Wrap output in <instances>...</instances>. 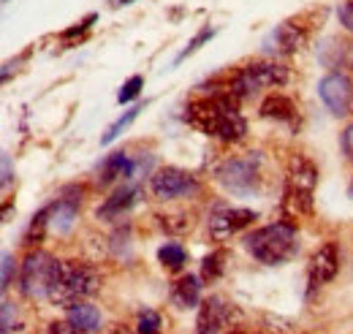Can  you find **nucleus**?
Listing matches in <instances>:
<instances>
[{"mask_svg": "<svg viewBox=\"0 0 353 334\" xmlns=\"http://www.w3.org/2000/svg\"><path fill=\"white\" fill-rule=\"evenodd\" d=\"M114 6H128V3H133V0H112Z\"/></svg>", "mask_w": 353, "mask_h": 334, "instance_id": "72a5a7b5", "label": "nucleus"}, {"mask_svg": "<svg viewBox=\"0 0 353 334\" xmlns=\"http://www.w3.org/2000/svg\"><path fill=\"white\" fill-rule=\"evenodd\" d=\"M210 39H212V28H204V30H201V33H199V36H196L193 41L188 43V49H185V52H182V55H179L176 60H182V57H188L190 52H196V49H199L201 43H204V41H210Z\"/></svg>", "mask_w": 353, "mask_h": 334, "instance_id": "bb28decb", "label": "nucleus"}, {"mask_svg": "<svg viewBox=\"0 0 353 334\" xmlns=\"http://www.w3.org/2000/svg\"><path fill=\"white\" fill-rule=\"evenodd\" d=\"M139 112H141V106H133V109H128V112H125L114 126L106 128V133L101 136V144H112V141H114V139H117V136H120V133H123V130L136 120V115H139Z\"/></svg>", "mask_w": 353, "mask_h": 334, "instance_id": "5701e85b", "label": "nucleus"}, {"mask_svg": "<svg viewBox=\"0 0 353 334\" xmlns=\"http://www.w3.org/2000/svg\"><path fill=\"white\" fill-rule=\"evenodd\" d=\"M136 199H139V188H120V190H114L106 202H103V207H98V217H103V220H112V217H120L125 209H131L136 204Z\"/></svg>", "mask_w": 353, "mask_h": 334, "instance_id": "dca6fc26", "label": "nucleus"}, {"mask_svg": "<svg viewBox=\"0 0 353 334\" xmlns=\"http://www.w3.org/2000/svg\"><path fill=\"white\" fill-rule=\"evenodd\" d=\"M351 112H353V109H351Z\"/></svg>", "mask_w": 353, "mask_h": 334, "instance_id": "e433bc0d", "label": "nucleus"}, {"mask_svg": "<svg viewBox=\"0 0 353 334\" xmlns=\"http://www.w3.org/2000/svg\"><path fill=\"white\" fill-rule=\"evenodd\" d=\"M340 22L345 25V30L353 33V0H348L345 6H340Z\"/></svg>", "mask_w": 353, "mask_h": 334, "instance_id": "2f4dec72", "label": "nucleus"}, {"mask_svg": "<svg viewBox=\"0 0 353 334\" xmlns=\"http://www.w3.org/2000/svg\"><path fill=\"white\" fill-rule=\"evenodd\" d=\"M114 334H128V332H123V329H117V332H114Z\"/></svg>", "mask_w": 353, "mask_h": 334, "instance_id": "c9c22d12", "label": "nucleus"}, {"mask_svg": "<svg viewBox=\"0 0 353 334\" xmlns=\"http://www.w3.org/2000/svg\"><path fill=\"white\" fill-rule=\"evenodd\" d=\"M52 264H54V258L46 255L44 250L28 253V258L22 264V277H19L25 296H41V293H46L49 275H52Z\"/></svg>", "mask_w": 353, "mask_h": 334, "instance_id": "9d476101", "label": "nucleus"}, {"mask_svg": "<svg viewBox=\"0 0 353 334\" xmlns=\"http://www.w3.org/2000/svg\"><path fill=\"white\" fill-rule=\"evenodd\" d=\"M340 144H343V153H345V158L353 161V123L351 126H345L343 130V139H340Z\"/></svg>", "mask_w": 353, "mask_h": 334, "instance_id": "c85d7f7f", "label": "nucleus"}, {"mask_svg": "<svg viewBox=\"0 0 353 334\" xmlns=\"http://www.w3.org/2000/svg\"><path fill=\"white\" fill-rule=\"evenodd\" d=\"M223 261H225V253L223 250L212 253V255L204 258V264H201V275H204V280H218V277H221Z\"/></svg>", "mask_w": 353, "mask_h": 334, "instance_id": "b1692460", "label": "nucleus"}, {"mask_svg": "<svg viewBox=\"0 0 353 334\" xmlns=\"http://www.w3.org/2000/svg\"><path fill=\"white\" fill-rule=\"evenodd\" d=\"M101 288V275L92 264L85 261H54L52 264V275H49V286L46 296L54 307H77L92 293Z\"/></svg>", "mask_w": 353, "mask_h": 334, "instance_id": "f257e3e1", "label": "nucleus"}, {"mask_svg": "<svg viewBox=\"0 0 353 334\" xmlns=\"http://www.w3.org/2000/svg\"><path fill=\"white\" fill-rule=\"evenodd\" d=\"M218 179H221L228 190H239V193L256 188V182H259V155L250 153L245 158L225 161L221 166V171H218Z\"/></svg>", "mask_w": 353, "mask_h": 334, "instance_id": "0eeeda50", "label": "nucleus"}, {"mask_svg": "<svg viewBox=\"0 0 353 334\" xmlns=\"http://www.w3.org/2000/svg\"><path fill=\"white\" fill-rule=\"evenodd\" d=\"M150 190L158 202H172V199H179V196H188L196 190V179L182 171V168H161L150 177Z\"/></svg>", "mask_w": 353, "mask_h": 334, "instance_id": "423d86ee", "label": "nucleus"}, {"mask_svg": "<svg viewBox=\"0 0 353 334\" xmlns=\"http://www.w3.org/2000/svg\"><path fill=\"white\" fill-rule=\"evenodd\" d=\"M158 261L163 264V269H169V272H179V269L185 266V261H188V253H185L182 245L169 242V245H163V248L158 250Z\"/></svg>", "mask_w": 353, "mask_h": 334, "instance_id": "412c9836", "label": "nucleus"}, {"mask_svg": "<svg viewBox=\"0 0 353 334\" xmlns=\"http://www.w3.org/2000/svg\"><path fill=\"white\" fill-rule=\"evenodd\" d=\"M8 179H11V161L8 155H3V185H8Z\"/></svg>", "mask_w": 353, "mask_h": 334, "instance_id": "473e14b6", "label": "nucleus"}, {"mask_svg": "<svg viewBox=\"0 0 353 334\" xmlns=\"http://www.w3.org/2000/svg\"><path fill=\"white\" fill-rule=\"evenodd\" d=\"M248 250L256 261H261L266 266H277L285 264L288 258H294L299 245H296V228L294 223H272L259 231H253L248 239Z\"/></svg>", "mask_w": 353, "mask_h": 334, "instance_id": "7ed1b4c3", "label": "nucleus"}, {"mask_svg": "<svg viewBox=\"0 0 353 334\" xmlns=\"http://www.w3.org/2000/svg\"><path fill=\"white\" fill-rule=\"evenodd\" d=\"M71 193H74V188H65L63 196L52 204V228H57L60 234H65L71 228V223H74V217L79 212V199L71 196Z\"/></svg>", "mask_w": 353, "mask_h": 334, "instance_id": "4468645a", "label": "nucleus"}, {"mask_svg": "<svg viewBox=\"0 0 353 334\" xmlns=\"http://www.w3.org/2000/svg\"><path fill=\"white\" fill-rule=\"evenodd\" d=\"M11 277H14V258L6 253L3 255V291L11 286Z\"/></svg>", "mask_w": 353, "mask_h": 334, "instance_id": "c756f323", "label": "nucleus"}, {"mask_svg": "<svg viewBox=\"0 0 353 334\" xmlns=\"http://www.w3.org/2000/svg\"><path fill=\"white\" fill-rule=\"evenodd\" d=\"M141 87H144V79H141V77H131L128 82L120 87L117 101H120V104H128V101H133V98L139 95V90H141Z\"/></svg>", "mask_w": 353, "mask_h": 334, "instance_id": "a878e982", "label": "nucleus"}, {"mask_svg": "<svg viewBox=\"0 0 353 334\" xmlns=\"http://www.w3.org/2000/svg\"><path fill=\"white\" fill-rule=\"evenodd\" d=\"M337 269H340V255H337V248H334L332 242H329V245H323V248H318V250L312 253L310 266H307L310 288H318V286H323V283L334 280Z\"/></svg>", "mask_w": 353, "mask_h": 334, "instance_id": "9b49d317", "label": "nucleus"}, {"mask_svg": "<svg viewBox=\"0 0 353 334\" xmlns=\"http://www.w3.org/2000/svg\"><path fill=\"white\" fill-rule=\"evenodd\" d=\"M236 315L239 310L231 302H225L223 296H210L199 310V324H196L199 332L196 334H225Z\"/></svg>", "mask_w": 353, "mask_h": 334, "instance_id": "6e6552de", "label": "nucleus"}, {"mask_svg": "<svg viewBox=\"0 0 353 334\" xmlns=\"http://www.w3.org/2000/svg\"><path fill=\"white\" fill-rule=\"evenodd\" d=\"M315 185H318V166L305 155H294L288 164V188L312 193Z\"/></svg>", "mask_w": 353, "mask_h": 334, "instance_id": "ddd939ff", "label": "nucleus"}, {"mask_svg": "<svg viewBox=\"0 0 353 334\" xmlns=\"http://www.w3.org/2000/svg\"><path fill=\"white\" fill-rule=\"evenodd\" d=\"M283 212L285 217H307L312 212V193L305 190H296V188H288L285 185V199H283Z\"/></svg>", "mask_w": 353, "mask_h": 334, "instance_id": "a211bd4d", "label": "nucleus"}, {"mask_svg": "<svg viewBox=\"0 0 353 334\" xmlns=\"http://www.w3.org/2000/svg\"><path fill=\"white\" fill-rule=\"evenodd\" d=\"M161 329V315L155 310H141L139 321H136V332L139 334H158Z\"/></svg>", "mask_w": 353, "mask_h": 334, "instance_id": "393cba45", "label": "nucleus"}, {"mask_svg": "<svg viewBox=\"0 0 353 334\" xmlns=\"http://www.w3.org/2000/svg\"><path fill=\"white\" fill-rule=\"evenodd\" d=\"M68 321H71L74 326H79L82 332H95V329L101 326V313H98L92 304L82 302V304H77V307L68 310Z\"/></svg>", "mask_w": 353, "mask_h": 334, "instance_id": "6ab92c4d", "label": "nucleus"}, {"mask_svg": "<svg viewBox=\"0 0 353 334\" xmlns=\"http://www.w3.org/2000/svg\"><path fill=\"white\" fill-rule=\"evenodd\" d=\"M302 43H305V30L296 22H283L264 39V49L269 55H294Z\"/></svg>", "mask_w": 353, "mask_h": 334, "instance_id": "f8f14e48", "label": "nucleus"}, {"mask_svg": "<svg viewBox=\"0 0 353 334\" xmlns=\"http://www.w3.org/2000/svg\"><path fill=\"white\" fill-rule=\"evenodd\" d=\"M49 217H52V207H44L33 217V223H30V228H28V234H25V245H39V242L44 239L46 226H52Z\"/></svg>", "mask_w": 353, "mask_h": 334, "instance_id": "4be33fe9", "label": "nucleus"}, {"mask_svg": "<svg viewBox=\"0 0 353 334\" xmlns=\"http://www.w3.org/2000/svg\"><path fill=\"white\" fill-rule=\"evenodd\" d=\"M201 299V286L196 275H185L174 286V302L179 307H196Z\"/></svg>", "mask_w": 353, "mask_h": 334, "instance_id": "aec40b11", "label": "nucleus"}, {"mask_svg": "<svg viewBox=\"0 0 353 334\" xmlns=\"http://www.w3.org/2000/svg\"><path fill=\"white\" fill-rule=\"evenodd\" d=\"M133 161L125 155V153H112L106 161H103V166H101V177H98V182L101 185H112V182H117V179H128L133 177Z\"/></svg>", "mask_w": 353, "mask_h": 334, "instance_id": "2eb2a0df", "label": "nucleus"}, {"mask_svg": "<svg viewBox=\"0 0 353 334\" xmlns=\"http://www.w3.org/2000/svg\"><path fill=\"white\" fill-rule=\"evenodd\" d=\"M11 326H14V304L3 302V334H11Z\"/></svg>", "mask_w": 353, "mask_h": 334, "instance_id": "7c9ffc66", "label": "nucleus"}, {"mask_svg": "<svg viewBox=\"0 0 353 334\" xmlns=\"http://www.w3.org/2000/svg\"><path fill=\"white\" fill-rule=\"evenodd\" d=\"M348 196L353 199V182H351V188H348Z\"/></svg>", "mask_w": 353, "mask_h": 334, "instance_id": "f704fd0d", "label": "nucleus"}, {"mask_svg": "<svg viewBox=\"0 0 353 334\" xmlns=\"http://www.w3.org/2000/svg\"><path fill=\"white\" fill-rule=\"evenodd\" d=\"M288 82V68L285 66H277V63H250L245 68H239L231 84H228V92L234 98H250L256 95L259 90L266 87H280V84Z\"/></svg>", "mask_w": 353, "mask_h": 334, "instance_id": "20e7f679", "label": "nucleus"}, {"mask_svg": "<svg viewBox=\"0 0 353 334\" xmlns=\"http://www.w3.org/2000/svg\"><path fill=\"white\" fill-rule=\"evenodd\" d=\"M49 334H88V332H82V329L74 326L71 321H54V324L49 326Z\"/></svg>", "mask_w": 353, "mask_h": 334, "instance_id": "cd10ccee", "label": "nucleus"}, {"mask_svg": "<svg viewBox=\"0 0 353 334\" xmlns=\"http://www.w3.org/2000/svg\"><path fill=\"white\" fill-rule=\"evenodd\" d=\"M261 117L277 120V123H296L299 120L294 101L285 98V95H269L264 104H261Z\"/></svg>", "mask_w": 353, "mask_h": 334, "instance_id": "f3484780", "label": "nucleus"}, {"mask_svg": "<svg viewBox=\"0 0 353 334\" xmlns=\"http://www.w3.org/2000/svg\"><path fill=\"white\" fill-rule=\"evenodd\" d=\"M188 123L210 136H218L223 141H239L248 133V123L239 115L236 98L228 95H215L204 98L188 106Z\"/></svg>", "mask_w": 353, "mask_h": 334, "instance_id": "f03ea898", "label": "nucleus"}, {"mask_svg": "<svg viewBox=\"0 0 353 334\" xmlns=\"http://www.w3.org/2000/svg\"><path fill=\"white\" fill-rule=\"evenodd\" d=\"M318 92H321V101L326 104V109L337 117H345L351 115L353 109V84L345 74H329L323 77L318 84Z\"/></svg>", "mask_w": 353, "mask_h": 334, "instance_id": "1a4fd4ad", "label": "nucleus"}, {"mask_svg": "<svg viewBox=\"0 0 353 334\" xmlns=\"http://www.w3.org/2000/svg\"><path fill=\"white\" fill-rule=\"evenodd\" d=\"M259 215L253 209H242V207H228V204H221L210 215V237L215 242H225L231 239L234 234H239L242 228H248Z\"/></svg>", "mask_w": 353, "mask_h": 334, "instance_id": "39448f33", "label": "nucleus"}]
</instances>
